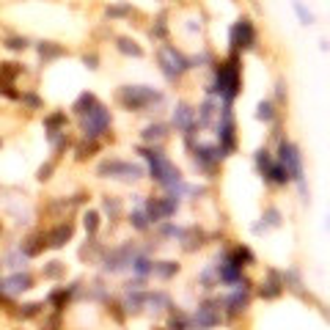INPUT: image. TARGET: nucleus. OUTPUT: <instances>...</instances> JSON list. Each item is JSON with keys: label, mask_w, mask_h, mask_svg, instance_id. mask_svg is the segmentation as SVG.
Instances as JSON below:
<instances>
[{"label": "nucleus", "mask_w": 330, "mask_h": 330, "mask_svg": "<svg viewBox=\"0 0 330 330\" xmlns=\"http://www.w3.org/2000/svg\"><path fill=\"white\" fill-rule=\"evenodd\" d=\"M212 91L220 94V97L226 99H234L239 91V74H237V66L231 63H223L220 69H217V77H215V86H212Z\"/></svg>", "instance_id": "f257e3e1"}, {"label": "nucleus", "mask_w": 330, "mask_h": 330, "mask_svg": "<svg viewBox=\"0 0 330 330\" xmlns=\"http://www.w3.org/2000/svg\"><path fill=\"white\" fill-rule=\"evenodd\" d=\"M157 99H160V94H157L154 88H149V86L121 88V102H124V108H129V110H140V108H146V105L157 102Z\"/></svg>", "instance_id": "f03ea898"}, {"label": "nucleus", "mask_w": 330, "mask_h": 330, "mask_svg": "<svg viewBox=\"0 0 330 330\" xmlns=\"http://www.w3.org/2000/svg\"><path fill=\"white\" fill-rule=\"evenodd\" d=\"M108 124H110V113L102 105H94V108L82 116V132H86L88 138H97V135H102L105 129H108Z\"/></svg>", "instance_id": "7ed1b4c3"}, {"label": "nucleus", "mask_w": 330, "mask_h": 330, "mask_svg": "<svg viewBox=\"0 0 330 330\" xmlns=\"http://www.w3.org/2000/svg\"><path fill=\"white\" fill-rule=\"evenodd\" d=\"M160 63H162V72H165V77L168 80H176L185 69H190V63H187L174 47H162L160 50Z\"/></svg>", "instance_id": "20e7f679"}, {"label": "nucleus", "mask_w": 330, "mask_h": 330, "mask_svg": "<svg viewBox=\"0 0 330 330\" xmlns=\"http://www.w3.org/2000/svg\"><path fill=\"white\" fill-rule=\"evenodd\" d=\"M278 151H281L278 162L289 171V179H297L300 185H303V168H300V154H297V149H294L292 143H281Z\"/></svg>", "instance_id": "39448f33"}, {"label": "nucleus", "mask_w": 330, "mask_h": 330, "mask_svg": "<svg viewBox=\"0 0 330 330\" xmlns=\"http://www.w3.org/2000/svg\"><path fill=\"white\" fill-rule=\"evenodd\" d=\"M231 44H234V47H245V50H251V47L256 44V33H253L251 20H239L237 25H234V31H231Z\"/></svg>", "instance_id": "423d86ee"}, {"label": "nucleus", "mask_w": 330, "mask_h": 330, "mask_svg": "<svg viewBox=\"0 0 330 330\" xmlns=\"http://www.w3.org/2000/svg\"><path fill=\"white\" fill-rule=\"evenodd\" d=\"M99 174L102 176H124V179H138L140 176V168H135V165H129V162H119V160H113V162H102L99 165Z\"/></svg>", "instance_id": "0eeeda50"}, {"label": "nucleus", "mask_w": 330, "mask_h": 330, "mask_svg": "<svg viewBox=\"0 0 330 330\" xmlns=\"http://www.w3.org/2000/svg\"><path fill=\"white\" fill-rule=\"evenodd\" d=\"M217 319H220V314H217V308L212 303H204L201 308H198V316H196L198 327H212Z\"/></svg>", "instance_id": "6e6552de"}, {"label": "nucleus", "mask_w": 330, "mask_h": 330, "mask_svg": "<svg viewBox=\"0 0 330 330\" xmlns=\"http://www.w3.org/2000/svg\"><path fill=\"white\" fill-rule=\"evenodd\" d=\"M31 275H14V278L3 281L0 289H6V292H25V289H31Z\"/></svg>", "instance_id": "1a4fd4ad"}, {"label": "nucleus", "mask_w": 330, "mask_h": 330, "mask_svg": "<svg viewBox=\"0 0 330 330\" xmlns=\"http://www.w3.org/2000/svg\"><path fill=\"white\" fill-rule=\"evenodd\" d=\"M193 119H196V113H193L187 105H179L176 108V113H174V124L179 129H190V124H193Z\"/></svg>", "instance_id": "9d476101"}, {"label": "nucleus", "mask_w": 330, "mask_h": 330, "mask_svg": "<svg viewBox=\"0 0 330 330\" xmlns=\"http://www.w3.org/2000/svg\"><path fill=\"white\" fill-rule=\"evenodd\" d=\"M69 237H72V226H69V223H63V226H58L55 231L50 234V245H52V248H61Z\"/></svg>", "instance_id": "9b49d317"}, {"label": "nucleus", "mask_w": 330, "mask_h": 330, "mask_svg": "<svg viewBox=\"0 0 330 330\" xmlns=\"http://www.w3.org/2000/svg\"><path fill=\"white\" fill-rule=\"evenodd\" d=\"M94 105H97V99L91 97V94H82V97L77 99V105H74V113H80V116H86L88 110L94 108Z\"/></svg>", "instance_id": "f8f14e48"}, {"label": "nucleus", "mask_w": 330, "mask_h": 330, "mask_svg": "<svg viewBox=\"0 0 330 330\" xmlns=\"http://www.w3.org/2000/svg\"><path fill=\"white\" fill-rule=\"evenodd\" d=\"M176 264L174 262H160V264H154V267H151V273H157V275H162V278H171V275L176 273Z\"/></svg>", "instance_id": "ddd939ff"}, {"label": "nucleus", "mask_w": 330, "mask_h": 330, "mask_svg": "<svg viewBox=\"0 0 330 330\" xmlns=\"http://www.w3.org/2000/svg\"><path fill=\"white\" fill-rule=\"evenodd\" d=\"M119 50H121V52H127V55H135V58H138L140 52H143L138 44H135V41H129V39H119Z\"/></svg>", "instance_id": "4468645a"}, {"label": "nucleus", "mask_w": 330, "mask_h": 330, "mask_svg": "<svg viewBox=\"0 0 330 330\" xmlns=\"http://www.w3.org/2000/svg\"><path fill=\"white\" fill-rule=\"evenodd\" d=\"M135 267V273H140V275H146V273H151V267H154V264L149 262V259H135L132 256V262H129Z\"/></svg>", "instance_id": "2eb2a0df"}, {"label": "nucleus", "mask_w": 330, "mask_h": 330, "mask_svg": "<svg viewBox=\"0 0 330 330\" xmlns=\"http://www.w3.org/2000/svg\"><path fill=\"white\" fill-rule=\"evenodd\" d=\"M226 305H228V314H237V311L245 305V294H239V292H237V294H231Z\"/></svg>", "instance_id": "dca6fc26"}, {"label": "nucleus", "mask_w": 330, "mask_h": 330, "mask_svg": "<svg viewBox=\"0 0 330 330\" xmlns=\"http://www.w3.org/2000/svg\"><path fill=\"white\" fill-rule=\"evenodd\" d=\"M162 135H165V127H162V124H154V127H146L143 138L146 140H160Z\"/></svg>", "instance_id": "f3484780"}, {"label": "nucleus", "mask_w": 330, "mask_h": 330, "mask_svg": "<svg viewBox=\"0 0 330 330\" xmlns=\"http://www.w3.org/2000/svg\"><path fill=\"white\" fill-rule=\"evenodd\" d=\"M294 11H297V17L303 20V25H311V22H314V14H311V11H305V6L300 3V0H294Z\"/></svg>", "instance_id": "a211bd4d"}, {"label": "nucleus", "mask_w": 330, "mask_h": 330, "mask_svg": "<svg viewBox=\"0 0 330 330\" xmlns=\"http://www.w3.org/2000/svg\"><path fill=\"white\" fill-rule=\"evenodd\" d=\"M259 119H262V121H273V102H262V105H259Z\"/></svg>", "instance_id": "6ab92c4d"}, {"label": "nucleus", "mask_w": 330, "mask_h": 330, "mask_svg": "<svg viewBox=\"0 0 330 330\" xmlns=\"http://www.w3.org/2000/svg\"><path fill=\"white\" fill-rule=\"evenodd\" d=\"M97 228H99V215H97V212H88V215H86V231L88 234H97Z\"/></svg>", "instance_id": "aec40b11"}, {"label": "nucleus", "mask_w": 330, "mask_h": 330, "mask_svg": "<svg viewBox=\"0 0 330 330\" xmlns=\"http://www.w3.org/2000/svg\"><path fill=\"white\" fill-rule=\"evenodd\" d=\"M129 220H132V226L138 228V231H143V228L149 226V223H146V215H143V212H132V217H129Z\"/></svg>", "instance_id": "412c9836"}, {"label": "nucleus", "mask_w": 330, "mask_h": 330, "mask_svg": "<svg viewBox=\"0 0 330 330\" xmlns=\"http://www.w3.org/2000/svg\"><path fill=\"white\" fill-rule=\"evenodd\" d=\"M61 47H47V44H41V55H50V58H55V55H61Z\"/></svg>", "instance_id": "4be33fe9"}, {"label": "nucleus", "mask_w": 330, "mask_h": 330, "mask_svg": "<svg viewBox=\"0 0 330 330\" xmlns=\"http://www.w3.org/2000/svg\"><path fill=\"white\" fill-rule=\"evenodd\" d=\"M9 47H11V50H25L28 41L25 39H9Z\"/></svg>", "instance_id": "5701e85b"}, {"label": "nucleus", "mask_w": 330, "mask_h": 330, "mask_svg": "<svg viewBox=\"0 0 330 330\" xmlns=\"http://www.w3.org/2000/svg\"><path fill=\"white\" fill-rule=\"evenodd\" d=\"M108 14L110 17H121V14H129V9H127V6H119V9H110Z\"/></svg>", "instance_id": "b1692460"}]
</instances>
